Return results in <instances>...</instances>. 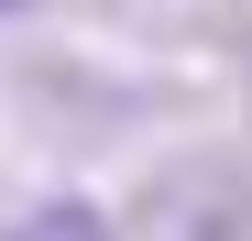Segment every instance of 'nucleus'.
Wrapping results in <instances>:
<instances>
[{"instance_id": "2", "label": "nucleus", "mask_w": 252, "mask_h": 241, "mask_svg": "<svg viewBox=\"0 0 252 241\" xmlns=\"http://www.w3.org/2000/svg\"><path fill=\"white\" fill-rule=\"evenodd\" d=\"M0 241H121V219L99 209V197H77V186H55V197H33V209L0 230Z\"/></svg>"}, {"instance_id": "1", "label": "nucleus", "mask_w": 252, "mask_h": 241, "mask_svg": "<svg viewBox=\"0 0 252 241\" xmlns=\"http://www.w3.org/2000/svg\"><path fill=\"white\" fill-rule=\"evenodd\" d=\"M132 241H252V165L241 153H187L132 197Z\"/></svg>"}, {"instance_id": "3", "label": "nucleus", "mask_w": 252, "mask_h": 241, "mask_svg": "<svg viewBox=\"0 0 252 241\" xmlns=\"http://www.w3.org/2000/svg\"><path fill=\"white\" fill-rule=\"evenodd\" d=\"M22 11H33V0H0V22H22Z\"/></svg>"}]
</instances>
